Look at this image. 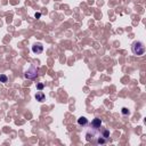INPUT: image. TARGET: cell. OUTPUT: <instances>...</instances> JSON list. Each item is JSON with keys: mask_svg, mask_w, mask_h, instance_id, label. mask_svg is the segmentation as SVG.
<instances>
[{"mask_svg": "<svg viewBox=\"0 0 146 146\" xmlns=\"http://www.w3.org/2000/svg\"><path fill=\"white\" fill-rule=\"evenodd\" d=\"M38 72H39V67L36 66L34 64H31L29 68L24 72V78L29 80H34L38 77Z\"/></svg>", "mask_w": 146, "mask_h": 146, "instance_id": "cell-1", "label": "cell"}, {"mask_svg": "<svg viewBox=\"0 0 146 146\" xmlns=\"http://www.w3.org/2000/svg\"><path fill=\"white\" fill-rule=\"evenodd\" d=\"M131 51L136 56H143L145 54V45L141 41H135L131 45Z\"/></svg>", "mask_w": 146, "mask_h": 146, "instance_id": "cell-2", "label": "cell"}, {"mask_svg": "<svg viewBox=\"0 0 146 146\" xmlns=\"http://www.w3.org/2000/svg\"><path fill=\"white\" fill-rule=\"evenodd\" d=\"M32 53L33 54H41L42 51H43V46H42V43H40V42H36L33 46H32Z\"/></svg>", "mask_w": 146, "mask_h": 146, "instance_id": "cell-3", "label": "cell"}, {"mask_svg": "<svg viewBox=\"0 0 146 146\" xmlns=\"http://www.w3.org/2000/svg\"><path fill=\"white\" fill-rule=\"evenodd\" d=\"M91 127L93 128H101L102 127V120L99 118H95L91 121Z\"/></svg>", "mask_w": 146, "mask_h": 146, "instance_id": "cell-4", "label": "cell"}, {"mask_svg": "<svg viewBox=\"0 0 146 146\" xmlns=\"http://www.w3.org/2000/svg\"><path fill=\"white\" fill-rule=\"evenodd\" d=\"M34 97H36V99H37L38 102H43V101L46 99V96H45V94H43L41 90H40V91H38V93L36 94V96H34Z\"/></svg>", "mask_w": 146, "mask_h": 146, "instance_id": "cell-5", "label": "cell"}, {"mask_svg": "<svg viewBox=\"0 0 146 146\" xmlns=\"http://www.w3.org/2000/svg\"><path fill=\"white\" fill-rule=\"evenodd\" d=\"M78 124H79V126H82V127L87 126V124H88V119H87L86 116H80V118L78 119Z\"/></svg>", "mask_w": 146, "mask_h": 146, "instance_id": "cell-6", "label": "cell"}, {"mask_svg": "<svg viewBox=\"0 0 146 146\" xmlns=\"http://www.w3.org/2000/svg\"><path fill=\"white\" fill-rule=\"evenodd\" d=\"M101 134H102V136H103L104 138H106V139H109V137H110V131H109L107 129H102V131H101Z\"/></svg>", "mask_w": 146, "mask_h": 146, "instance_id": "cell-7", "label": "cell"}, {"mask_svg": "<svg viewBox=\"0 0 146 146\" xmlns=\"http://www.w3.org/2000/svg\"><path fill=\"white\" fill-rule=\"evenodd\" d=\"M7 81H8V77L6 74H0V82L6 84Z\"/></svg>", "mask_w": 146, "mask_h": 146, "instance_id": "cell-8", "label": "cell"}, {"mask_svg": "<svg viewBox=\"0 0 146 146\" xmlns=\"http://www.w3.org/2000/svg\"><path fill=\"white\" fill-rule=\"evenodd\" d=\"M121 112H122V114H123V115H128V114H130V111H129L127 107H122Z\"/></svg>", "mask_w": 146, "mask_h": 146, "instance_id": "cell-9", "label": "cell"}, {"mask_svg": "<svg viewBox=\"0 0 146 146\" xmlns=\"http://www.w3.org/2000/svg\"><path fill=\"white\" fill-rule=\"evenodd\" d=\"M43 87H45L43 84H38V85H37V89H38V90H42Z\"/></svg>", "mask_w": 146, "mask_h": 146, "instance_id": "cell-10", "label": "cell"}, {"mask_svg": "<svg viewBox=\"0 0 146 146\" xmlns=\"http://www.w3.org/2000/svg\"><path fill=\"white\" fill-rule=\"evenodd\" d=\"M34 16H36V18H40L41 17V13H36Z\"/></svg>", "mask_w": 146, "mask_h": 146, "instance_id": "cell-11", "label": "cell"}]
</instances>
